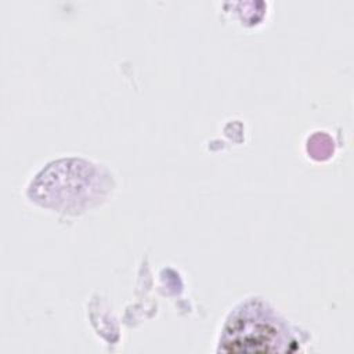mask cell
<instances>
[{"mask_svg": "<svg viewBox=\"0 0 354 354\" xmlns=\"http://www.w3.org/2000/svg\"><path fill=\"white\" fill-rule=\"evenodd\" d=\"M224 332L228 351H271L278 350L275 343H283L282 324L270 310L256 304L239 310Z\"/></svg>", "mask_w": 354, "mask_h": 354, "instance_id": "obj_1", "label": "cell"}]
</instances>
